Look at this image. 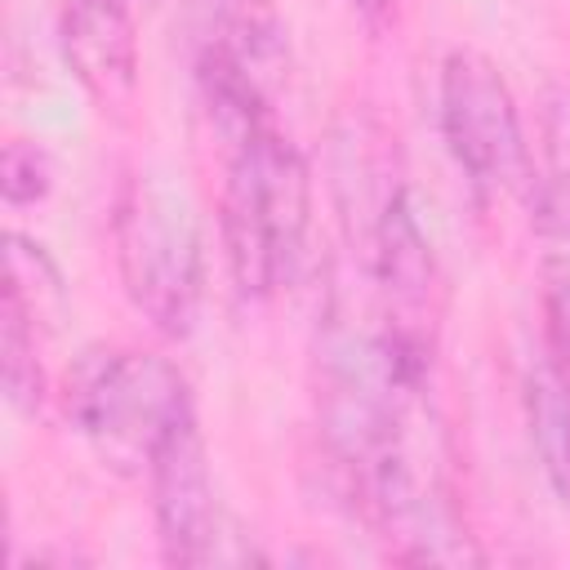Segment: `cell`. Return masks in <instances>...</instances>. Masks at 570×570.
Segmentation results:
<instances>
[{
    "label": "cell",
    "instance_id": "277c9868",
    "mask_svg": "<svg viewBox=\"0 0 570 570\" xmlns=\"http://www.w3.org/2000/svg\"><path fill=\"white\" fill-rule=\"evenodd\" d=\"M436 116H441V138L476 196L490 200L503 191H525L530 147L512 85L503 80L494 58L463 45L450 49L441 62Z\"/></svg>",
    "mask_w": 570,
    "mask_h": 570
},
{
    "label": "cell",
    "instance_id": "5b68a950",
    "mask_svg": "<svg viewBox=\"0 0 570 570\" xmlns=\"http://www.w3.org/2000/svg\"><path fill=\"white\" fill-rule=\"evenodd\" d=\"M151 485V517L156 539L169 566H223V561H249L240 548H232L240 534H227V517L214 494L209 454L200 436L196 410H187L165 445L156 450L147 468Z\"/></svg>",
    "mask_w": 570,
    "mask_h": 570
},
{
    "label": "cell",
    "instance_id": "8992f818",
    "mask_svg": "<svg viewBox=\"0 0 570 570\" xmlns=\"http://www.w3.org/2000/svg\"><path fill=\"white\" fill-rule=\"evenodd\" d=\"M58 45L80 89L107 111H120L138 89L134 0H62Z\"/></svg>",
    "mask_w": 570,
    "mask_h": 570
},
{
    "label": "cell",
    "instance_id": "6da1fadb",
    "mask_svg": "<svg viewBox=\"0 0 570 570\" xmlns=\"http://www.w3.org/2000/svg\"><path fill=\"white\" fill-rule=\"evenodd\" d=\"M218 227L232 285L245 298H272L294 281L312 227V174L276 125L227 142Z\"/></svg>",
    "mask_w": 570,
    "mask_h": 570
},
{
    "label": "cell",
    "instance_id": "52a82bcc",
    "mask_svg": "<svg viewBox=\"0 0 570 570\" xmlns=\"http://www.w3.org/2000/svg\"><path fill=\"white\" fill-rule=\"evenodd\" d=\"M525 200L539 232L570 249V85H548L539 107V156L525 174Z\"/></svg>",
    "mask_w": 570,
    "mask_h": 570
},
{
    "label": "cell",
    "instance_id": "5bb4252c",
    "mask_svg": "<svg viewBox=\"0 0 570 570\" xmlns=\"http://www.w3.org/2000/svg\"><path fill=\"white\" fill-rule=\"evenodd\" d=\"M134 4H138V0H134Z\"/></svg>",
    "mask_w": 570,
    "mask_h": 570
},
{
    "label": "cell",
    "instance_id": "9c48e42d",
    "mask_svg": "<svg viewBox=\"0 0 570 570\" xmlns=\"http://www.w3.org/2000/svg\"><path fill=\"white\" fill-rule=\"evenodd\" d=\"M36 312L4 289V307H0V374H4V392L18 410H36L45 401V370H40V352H36Z\"/></svg>",
    "mask_w": 570,
    "mask_h": 570
},
{
    "label": "cell",
    "instance_id": "8fae6325",
    "mask_svg": "<svg viewBox=\"0 0 570 570\" xmlns=\"http://www.w3.org/2000/svg\"><path fill=\"white\" fill-rule=\"evenodd\" d=\"M53 187V165H49V151L31 138H9L4 142V156H0V191H4V205L9 209H27V205H40Z\"/></svg>",
    "mask_w": 570,
    "mask_h": 570
},
{
    "label": "cell",
    "instance_id": "7c38bea8",
    "mask_svg": "<svg viewBox=\"0 0 570 570\" xmlns=\"http://www.w3.org/2000/svg\"><path fill=\"white\" fill-rule=\"evenodd\" d=\"M539 312H543V356L561 374H570V254L543 263Z\"/></svg>",
    "mask_w": 570,
    "mask_h": 570
},
{
    "label": "cell",
    "instance_id": "4fadbf2b",
    "mask_svg": "<svg viewBox=\"0 0 570 570\" xmlns=\"http://www.w3.org/2000/svg\"><path fill=\"white\" fill-rule=\"evenodd\" d=\"M352 9L370 31H383L396 18V0H352Z\"/></svg>",
    "mask_w": 570,
    "mask_h": 570
},
{
    "label": "cell",
    "instance_id": "ba28073f",
    "mask_svg": "<svg viewBox=\"0 0 570 570\" xmlns=\"http://www.w3.org/2000/svg\"><path fill=\"white\" fill-rule=\"evenodd\" d=\"M525 428L552 494L570 508V374L543 352L525 370Z\"/></svg>",
    "mask_w": 570,
    "mask_h": 570
},
{
    "label": "cell",
    "instance_id": "30bf717a",
    "mask_svg": "<svg viewBox=\"0 0 570 570\" xmlns=\"http://www.w3.org/2000/svg\"><path fill=\"white\" fill-rule=\"evenodd\" d=\"M4 245H9V249H4V258H9V281H4V289H13V294L36 312V321H40L49 303H62V276H58V267H53V258L45 254L40 240H31V236H22V232H9Z\"/></svg>",
    "mask_w": 570,
    "mask_h": 570
},
{
    "label": "cell",
    "instance_id": "7a4b0ae2",
    "mask_svg": "<svg viewBox=\"0 0 570 570\" xmlns=\"http://www.w3.org/2000/svg\"><path fill=\"white\" fill-rule=\"evenodd\" d=\"M187 410H196L187 379L156 352L98 347L85 352L67 379V414L76 432L125 476H147L156 450Z\"/></svg>",
    "mask_w": 570,
    "mask_h": 570
},
{
    "label": "cell",
    "instance_id": "3957f363",
    "mask_svg": "<svg viewBox=\"0 0 570 570\" xmlns=\"http://www.w3.org/2000/svg\"><path fill=\"white\" fill-rule=\"evenodd\" d=\"M111 240L129 303L160 334H191L205 294V258L187 200L151 174H129L116 191Z\"/></svg>",
    "mask_w": 570,
    "mask_h": 570
}]
</instances>
